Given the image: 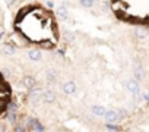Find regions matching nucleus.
Returning <instances> with one entry per match:
<instances>
[{
	"instance_id": "nucleus-1",
	"label": "nucleus",
	"mask_w": 149,
	"mask_h": 132,
	"mask_svg": "<svg viewBox=\"0 0 149 132\" xmlns=\"http://www.w3.org/2000/svg\"><path fill=\"white\" fill-rule=\"evenodd\" d=\"M126 88H127V91H130L132 94H137L139 90H140L139 81H137V79H129V81H126Z\"/></svg>"
},
{
	"instance_id": "nucleus-2",
	"label": "nucleus",
	"mask_w": 149,
	"mask_h": 132,
	"mask_svg": "<svg viewBox=\"0 0 149 132\" xmlns=\"http://www.w3.org/2000/svg\"><path fill=\"white\" fill-rule=\"evenodd\" d=\"M61 90H63L64 94H74L76 93V84H74L73 81H67V82L63 84Z\"/></svg>"
},
{
	"instance_id": "nucleus-3",
	"label": "nucleus",
	"mask_w": 149,
	"mask_h": 132,
	"mask_svg": "<svg viewBox=\"0 0 149 132\" xmlns=\"http://www.w3.org/2000/svg\"><path fill=\"white\" fill-rule=\"evenodd\" d=\"M104 117H105V120L108 123H116L120 119L118 117V112H116V110H107L105 114H104Z\"/></svg>"
},
{
	"instance_id": "nucleus-4",
	"label": "nucleus",
	"mask_w": 149,
	"mask_h": 132,
	"mask_svg": "<svg viewBox=\"0 0 149 132\" xmlns=\"http://www.w3.org/2000/svg\"><path fill=\"white\" fill-rule=\"evenodd\" d=\"M42 100H44L45 103H53V101H56V93L51 91V90L44 91V93H42Z\"/></svg>"
},
{
	"instance_id": "nucleus-5",
	"label": "nucleus",
	"mask_w": 149,
	"mask_h": 132,
	"mask_svg": "<svg viewBox=\"0 0 149 132\" xmlns=\"http://www.w3.org/2000/svg\"><path fill=\"white\" fill-rule=\"evenodd\" d=\"M22 84H24V87H25V88H28V90H32V88L35 87V79H34L32 77H24V79H22Z\"/></svg>"
},
{
	"instance_id": "nucleus-6",
	"label": "nucleus",
	"mask_w": 149,
	"mask_h": 132,
	"mask_svg": "<svg viewBox=\"0 0 149 132\" xmlns=\"http://www.w3.org/2000/svg\"><path fill=\"white\" fill-rule=\"evenodd\" d=\"M56 15H57L58 18H61V19H66V18H67V8H66V6H58V8L56 9Z\"/></svg>"
},
{
	"instance_id": "nucleus-7",
	"label": "nucleus",
	"mask_w": 149,
	"mask_h": 132,
	"mask_svg": "<svg viewBox=\"0 0 149 132\" xmlns=\"http://www.w3.org/2000/svg\"><path fill=\"white\" fill-rule=\"evenodd\" d=\"M91 112H92L95 116H104L107 110H105L102 106H92V107H91Z\"/></svg>"
},
{
	"instance_id": "nucleus-8",
	"label": "nucleus",
	"mask_w": 149,
	"mask_h": 132,
	"mask_svg": "<svg viewBox=\"0 0 149 132\" xmlns=\"http://www.w3.org/2000/svg\"><path fill=\"white\" fill-rule=\"evenodd\" d=\"M28 57L31 59V60H34V62H40L41 60V53L38 51V50H31L29 53H28Z\"/></svg>"
},
{
	"instance_id": "nucleus-9",
	"label": "nucleus",
	"mask_w": 149,
	"mask_h": 132,
	"mask_svg": "<svg viewBox=\"0 0 149 132\" xmlns=\"http://www.w3.org/2000/svg\"><path fill=\"white\" fill-rule=\"evenodd\" d=\"M40 98H42V93L38 91V90H32V91H31V100H32L34 103H37Z\"/></svg>"
},
{
	"instance_id": "nucleus-10",
	"label": "nucleus",
	"mask_w": 149,
	"mask_h": 132,
	"mask_svg": "<svg viewBox=\"0 0 149 132\" xmlns=\"http://www.w3.org/2000/svg\"><path fill=\"white\" fill-rule=\"evenodd\" d=\"M134 34H136V37H137V38H146V37H148V31H146V29H143V28L136 29V31H134Z\"/></svg>"
},
{
	"instance_id": "nucleus-11",
	"label": "nucleus",
	"mask_w": 149,
	"mask_h": 132,
	"mask_svg": "<svg viewBox=\"0 0 149 132\" xmlns=\"http://www.w3.org/2000/svg\"><path fill=\"white\" fill-rule=\"evenodd\" d=\"M134 78H136L137 81H142V79L145 78V74H143V71H142L140 68H136V69H134Z\"/></svg>"
},
{
	"instance_id": "nucleus-12",
	"label": "nucleus",
	"mask_w": 149,
	"mask_h": 132,
	"mask_svg": "<svg viewBox=\"0 0 149 132\" xmlns=\"http://www.w3.org/2000/svg\"><path fill=\"white\" fill-rule=\"evenodd\" d=\"M64 38H66L69 43H73V41H74V38H76V35H74L72 31H66V32H64Z\"/></svg>"
},
{
	"instance_id": "nucleus-13",
	"label": "nucleus",
	"mask_w": 149,
	"mask_h": 132,
	"mask_svg": "<svg viewBox=\"0 0 149 132\" xmlns=\"http://www.w3.org/2000/svg\"><path fill=\"white\" fill-rule=\"evenodd\" d=\"M56 72L54 71H50V72H47V79H48V82H56Z\"/></svg>"
},
{
	"instance_id": "nucleus-14",
	"label": "nucleus",
	"mask_w": 149,
	"mask_h": 132,
	"mask_svg": "<svg viewBox=\"0 0 149 132\" xmlns=\"http://www.w3.org/2000/svg\"><path fill=\"white\" fill-rule=\"evenodd\" d=\"M3 51H5L6 54H13V53H15V48H13L12 46H9V44H6V46L3 47Z\"/></svg>"
},
{
	"instance_id": "nucleus-15",
	"label": "nucleus",
	"mask_w": 149,
	"mask_h": 132,
	"mask_svg": "<svg viewBox=\"0 0 149 132\" xmlns=\"http://www.w3.org/2000/svg\"><path fill=\"white\" fill-rule=\"evenodd\" d=\"M81 5L85 8H89V6H92V0H81Z\"/></svg>"
},
{
	"instance_id": "nucleus-16",
	"label": "nucleus",
	"mask_w": 149,
	"mask_h": 132,
	"mask_svg": "<svg viewBox=\"0 0 149 132\" xmlns=\"http://www.w3.org/2000/svg\"><path fill=\"white\" fill-rule=\"evenodd\" d=\"M107 128L111 129V131H118V128H117V126H113V125H107Z\"/></svg>"
},
{
	"instance_id": "nucleus-17",
	"label": "nucleus",
	"mask_w": 149,
	"mask_h": 132,
	"mask_svg": "<svg viewBox=\"0 0 149 132\" xmlns=\"http://www.w3.org/2000/svg\"><path fill=\"white\" fill-rule=\"evenodd\" d=\"M3 75H6V77H9V75H10V72H9L8 69H3Z\"/></svg>"
},
{
	"instance_id": "nucleus-18",
	"label": "nucleus",
	"mask_w": 149,
	"mask_h": 132,
	"mask_svg": "<svg viewBox=\"0 0 149 132\" xmlns=\"http://www.w3.org/2000/svg\"><path fill=\"white\" fill-rule=\"evenodd\" d=\"M24 129H25L24 126H18V128H16V131H24Z\"/></svg>"
}]
</instances>
